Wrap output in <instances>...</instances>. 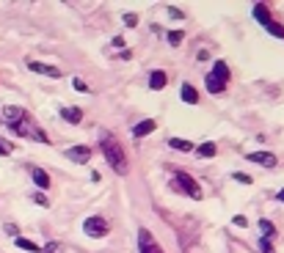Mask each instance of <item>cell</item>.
<instances>
[{"instance_id": "obj_10", "label": "cell", "mask_w": 284, "mask_h": 253, "mask_svg": "<svg viewBox=\"0 0 284 253\" xmlns=\"http://www.w3.org/2000/svg\"><path fill=\"white\" fill-rule=\"evenodd\" d=\"M155 129H157L155 119H144V121H138V124L133 127V138H146V135H152Z\"/></svg>"}, {"instance_id": "obj_12", "label": "cell", "mask_w": 284, "mask_h": 253, "mask_svg": "<svg viewBox=\"0 0 284 253\" xmlns=\"http://www.w3.org/2000/svg\"><path fill=\"white\" fill-rule=\"evenodd\" d=\"M165 83H168V74H165L163 69H152L149 72V88L152 91H163Z\"/></svg>"}, {"instance_id": "obj_23", "label": "cell", "mask_w": 284, "mask_h": 253, "mask_svg": "<svg viewBox=\"0 0 284 253\" xmlns=\"http://www.w3.org/2000/svg\"><path fill=\"white\" fill-rule=\"evenodd\" d=\"M11 151H14V143H9V140H3V138H0V154H3V157H9Z\"/></svg>"}, {"instance_id": "obj_18", "label": "cell", "mask_w": 284, "mask_h": 253, "mask_svg": "<svg viewBox=\"0 0 284 253\" xmlns=\"http://www.w3.org/2000/svg\"><path fill=\"white\" fill-rule=\"evenodd\" d=\"M257 226H259V231H262L265 239H273V237H276V226H273L270 220H259Z\"/></svg>"}, {"instance_id": "obj_2", "label": "cell", "mask_w": 284, "mask_h": 253, "mask_svg": "<svg viewBox=\"0 0 284 253\" xmlns=\"http://www.w3.org/2000/svg\"><path fill=\"white\" fill-rule=\"evenodd\" d=\"M204 83H207V91L210 94H223L226 91V86H229V66H226V61H215L212 63V69L207 72Z\"/></svg>"}, {"instance_id": "obj_17", "label": "cell", "mask_w": 284, "mask_h": 253, "mask_svg": "<svg viewBox=\"0 0 284 253\" xmlns=\"http://www.w3.org/2000/svg\"><path fill=\"white\" fill-rule=\"evenodd\" d=\"M168 146L177 151H193V143L191 140H182V138H168Z\"/></svg>"}, {"instance_id": "obj_30", "label": "cell", "mask_w": 284, "mask_h": 253, "mask_svg": "<svg viewBox=\"0 0 284 253\" xmlns=\"http://www.w3.org/2000/svg\"><path fill=\"white\" fill-rule=\"evenodd\" d=\"M168 17H174V20H182V11H180V9H171V6H168Z\"/></svg>"}, {"instance_id": "obj_4", "label": "cell", "mask_w": 284, "mask_h": 253, "mask_svg": "<svg viewBox=\"0 0 284 253\" xmlns=\"http://www.w3.org/2000/svg\"><path fill=\"white\" fill-rule=\"evenodd\" d=\"M11 129H14L20 138H31V140H39V143H50V138H47V132L41 129L36 121L31 119V113L25 116L22 121H17V124H11Z\"/></svg>"}, {"instance_id": "obj_22", "label": "cell", "mask_w": 284, "mask_h": 253, "mask_svg": "<svg viewBox=\"0 0 284 253\" xmlns=\"http://www.w3.org/2000/svg\"><path fill=\"white\" fill-rule=\"evenodd\" d=\"M182 39H185V33H182V31H171L168 33V44H182Z\"/></svg>"}, {"instance_id": "obj_25", "label": "cell", "mask_w": 284, "mask_h": 253, "mask_svg": "<svg viewBox=\"0 0 284 253\" xmlns=\"http://www.w3.org/2000/svg\"><path fill=\"white\" fill-rule=\"evenodd\" d=\"M232 226H238V228H246V226H248L246 215H235V217H232Z\"/></svg>"}, {"instance_id": "obj_32", "label": "cell", "mask_w": 284, "mask_h": 253, "mask_svg": "<svg viewBox=\"0 0 284 253\" xmlns=\"http://www.w3.org/2000/svg\"><path fill=\"white\" fill-rule=\"evenodd\" d=\"M276 198H279V201L284 204V187H281V190H279V196H276Z\"/></svg>"}, {"instance_id": "obj_21", "label": "cell", "mask_w": 284, "mask_h": 253, "mask_svg": "<svg viewBox=\"0 0 284 253\" xmlns=\"http://www.w3.org/2000/svg\"><path fill=\"white\" fill-rule=\"evenodd\" d=\"M259 250H262V253H276V248H273V239L259 237Z\"/></svg>"}, {"instance_id": "obj_24", "label": "cell", "mask_w": 284, "mask_h": 253, "mask_svg": "<svg viewBox=\"0 0 284 253\" xmlns=\"http://www.w3.org/2000/svg\"><path fill=\"white\" fill-rule=\"evenodd\" d=\"M232 179L240 182V185H254V179H251L248 174H232Z\"/></svg>"}, {"instance_id": "obj_7", "label": "cell", "mask_w": 284, "mask_h": 253, "mask_svg": "<svg viewBox=\"0 0 284 253\" xmlns=\"http://www.w3.org/2000/svg\"><path fill=\"white\" fill-rule=\"evenodd\" d=\"M248 162H254V165H262V168H276V154H270V151H251V154L246 157Z\"/></svg>"}, {"instance_id": "obj_20", "label": "cell", "mask_w": 284, "mask_h": 253, "mask_svg": "<svg viewBox=\"0 0 284 253\" xmlns=\"http://www.w3.org/2000/svg\"><path fill=\"white\" fill-rule=\"evenodd\" d=\"M41 253H64V245H61V242H55V239H52V242H47L44 248H41Z\"/></svg>"}, {"instance_id": "obj_11", "label": "cell", "mask_w": 284, "mask_h": 253, "mask_svg": "<svg viewBox=\"0 0 284 253\" xmlns=\"http://www.w3.org/2000/svg\"><path fill=\"white\" fill-rule=\"evenodd\" d=\"M28 116V110H22V108H14V105H6L3 108V119H6V124H17V121H22Z\"/></svg>"}, {"instance_id": "obj_15", "label": "cell", "mask_w": 284, "mask_h": 253, "mask_svg": "<svg viewBox=\"0 0 284 253\" xmlns=\"http://www.w3.org/2000/svg\"><path fill=\"white\" fill-rule=\"evenodd\" d=\"M182 102H188V105H199V91H196V86L182 83Z\"/></svg>"}, {"instance_id": "obj_6", "label": "cell", "mask_w": 284, "mask_h": 253, "mask_svg": "<svg viewBox=\"0 0 284 253\" xmlns=\"http://www.w3.org/2000/svg\"><path fill=\"white\" fill-rule=\"evenodd\" d=\"M83 231H86V237H91V239H102V237H108L110 226H108V220H105V217L91 215V217H86V220H83Z\"/></svg>"}, {"instance_id": "obj_1", "label": "cell", "mask_w": 284, "mask_h": 253, "mask_svg": "<svg viewBox=\"0 0 284 253\" xmlns=\"http://www.w3.org/2000/svg\"><path fill=\"white\" fill-rule=\"evenodd\" d=\"M99 149H102V154H105V160H108V165L116 171L119 176H127V157H124V149H122V143L113 138V132H102L99 135Z\"/></svg>"}, {"instance_id": "obj_26", "label": "cell", "mask_w": 284, "mask_h": 253, "mask_svg": "<svg viewBox=\"0 0 284 253\" xmlns=\"http://www.w3.org/2000/svg\"><path fill=\"white\" fill-rule=\"evenodd\" d=\"M72 86H75V91H80V94H88V86L83 83L80 77H75V80H72Z\"/></svg>"}, {"instance_id": "obj_16", "label": "cell", "mask_w": 284, "mask_h": 253, "mask_svg": "<svg viewBox=\"0 0 284 253\" xmlns=\"http://www.w3.org/2000/svg\"><path fill=\"white\" fill-rule=\"evenodd\" d=\"M196 154H199V157H207V160H210V157H215V154H218V146L212 143V140H207V143L196 146Z\"/></svg>"}, {"instance_id": "obj_13", "label": "cell", "mask_w": 284, "mask_h": 253, "mask_svg": "<svg viewBox=\"0 0 284 253\" xmlns=\"http://www.w3.org/2000/svg\"><path fill=\"white\" fill-rule=\"evenodd\" d=\"M31 176H33V185H36L39 190H47V187L52 185V182H50V174H47L44 168H33Z\"/></svg>"}, {"instance_id": "obj_19", "label": "cell", "mask_w": 284, "mask_h": 253, "mask_svg": "<svg viewBox=\"0 0 284 253\" xmlns=\"http://www.w3.org/2000/svg\"><path fill=\"white\" fill-rule=\"evenodd\" d=\"M14 242H17V248H22V250H28V253H39L41 250L36 242H31V239H25V237H17Z\"/></svg>"}, {"instance_id": "obj_5", "label": "cell", "mask_w": 284, "mask_h": 253, "mask_svg": "<svg viewBox=\"0 0 284 253\" xmlns=\"http://www.w3.org/2000/svg\"><path fill=\"white\" fill-rule=\"evenodd\" d=\"M254 17H257V20L262 22L265 28H268V33H273V36L284 39V25H281V22H276L273 17H270L268 3H257V6H254Z\"/></svg>"}, {"instance_id": "obj_27", "label": "cell", "mask_w": 284, "mask_h": 253, "mask_svg": "<svg viewBox=\"0 0 284 253\" xmlns=\"http://www.w3.org/2000/svg\"><path fill=\"white\" fill-rule=\"evenodd\" d=\"M124 25L135 28V25H138V17H135V14H124Z\"/></svg>"}, {"instance_id": "obj_8", "label": "cell", "mask_w": 284, "mask_h": 253, "mask_svg": "<svg viewBox=\"0 0 284 253\" xmlns=\"http://www.w3.org/2000/svg\"><path fill=\"white\" fill-rule=\"evenodd\" d=\"M64 154H67V160L78 162V165H86V162L91 160V149H88V146H72V149H67Z\"/></svg>"}, {"instance_id": "obj_14", "label": "cell", "mask_w": 284, "mask_h": 253, "mask_svg": "<svg viewBox=\"0 0 284 253\" xmlns=\"http://www.w3.org/2000/svg\"><path fill=\"white\" fill-rule=\"evenodd\" d=\"M61 119L67 124H80L83 121V110L80 108H61Z\"/></svg>"}, {"instance_id": "obj_29", "label": "cell", "mask_w": 284, "mask_h": 253, "mask_svg": "<svg viewBox=\"0 0 284 253\" xmlns=\"http://www.w3.org/2000/svg\"><path fill=\"white\" fill-rule=\"evenodd\" d=\"M33 204H39V207H50V201H47L41 193H36V196H33Z\"/></svg>"}, {"instance_id": "obj_28", "label": "cell", "mask_w": 284, "mask_h": 253, "mask_svg": "<svg viewBox=\"0 0 284 253\" xmlns=\"http://www.w3.org/2000/svg\"><path fill=\"white\" fill-rule=\"evenodd\" d=\"M6 231H9V234H11V237H14V239L20 237V226H14V223H6Z\"/></svg>"}, {"instance_id": "obj_31", "label": "cell", "mask_w": 284, "mask_h": 253, "mask_svg": "<svg viewBox=\"0 0 284 253\" xmlns=\"http://www.w3.org/2000/svg\"><path fill=\"white\" fill-rule=\"evenodd\" d=\"M113 47H124V39L122 36H113Z\"/></svg>"}, {"instance_id": "obj_33", "label": "cell", "mask_w": 284, "mask_h": 253, "mask_svg": "<svg viewBox=\"0 0 284 253\" xmlns=\"http://www.w3.org/2000/svg\"><path fill=\"white\" fill-rule=\"evenodd\" d=\"M152 253H163V250H160V248H155V250H152Z\"/></svg>"}, {"instance_id": "obj_3", "label": "cell", "mask_w": 284, "mask_h": 253, "mask_svg": "<svg viewBox=\"0 0 284 253\" xmlns=\"http://www.w3.org/2000/svg\"><path fill=\"white\" fill-rule=\"evenodd\" d=\"M174 190L185 193L188 198H193V201H202V198H204V193H202V187H199V182L193 179L191 174H185V171H174Z\"/></svg>"}, {"instance_id": "obj_9", "label": "cell", "mask_w": 284, "mask_h": 253, "mask_svg": "<svg viewBox=\"0 0 284 253\" xmlns=\"http://www.w3.org/2000/svg\"><path fill=\"white\" fill-rule=\"evenodd\" d=\"M28 69L36 74H44V77H52V80H58L64 74L58 66H47V63H39V61H28Z\"/></svg>"}]
</instances>
